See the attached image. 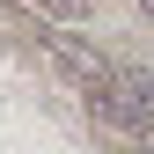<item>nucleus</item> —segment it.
<instances>
[{"mask_svg": "<svg viewBox=\"0 0 154 154\" xmlns=\"http://www.w3.org/2000/svg\"><path fill=\"white\" fill-rule=\"evenodd\" d=\"M140 15H147V22H154V0H140Z\"/></svg>", "mask_w": 154, "mask_h": 154, "instance_id": "20e7f679", "label": "nucleus"}, {"mask_svg": "<svg viewBox=\"0 0 154 154\" xmlns=\"http://www.w3.org/2000/svg\"><path fill=\"white\" fill-rule=\"evenodd\" d=\"M29 8H44V15H73L81 0H29Z\"/></svg>", "mask_w": 154, "mask_h": 154, "instance_id": "7ed1b4c3", "label": "nucleus"}, {"mask_svg": "<svg viewBox=\"0 0 154 154\" xmlns=\"http://www.w3.org/2000/svg\"><path fill=\"white\" fill-rule=\"evenodd\" d=\"M29 37H37V44H44V51H51V59H59L81 88H103V81H110V59L88 44V37H73L66 22H29Z\"/></svg>", "mask_w": 154, "mask_h": 154, "instance_id": "f03ea898", "label": "nucleus"}, {"mask_svg": "<svg viewBox=\"0 0 154 154\" xmlns=\"http://www.w3.org/2000/svg\"><path fill=\"white\" fill-rule=\"evenodd\" d=\"M88 110L103 125H118V132H154V73L147 66H110V81L103 88H88Z\"/></svg>", "mask_w": 154, "mask_h": 154, "instance_id": "f257e3e1", "label": "nucleus"}, {"mask_svg": "<svg viewBox=\"0 0 154 154\" xmlns=\"http://www.w3.org/2000/svg\"><path fill=\"white\" fill-rule=\"evenodd\" d=\"M147 154H154V147H147Z\"/></svg>", "mask_w": 154, "mask_h": 154, "instance_id": "39448f33", "label": "nucleus"}]
</instances>
